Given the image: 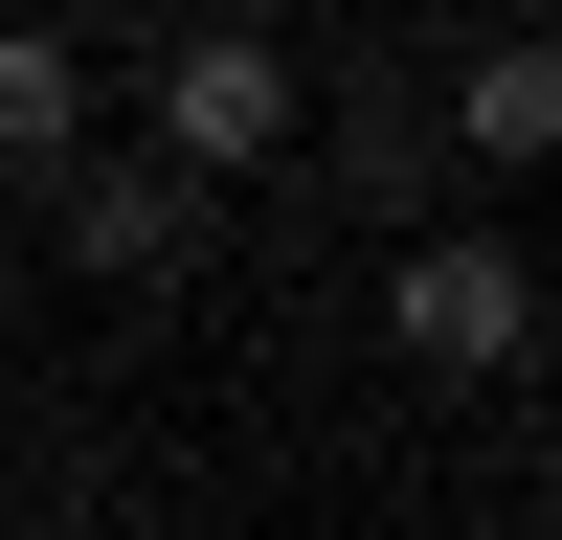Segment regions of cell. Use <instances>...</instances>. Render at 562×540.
<instances>
[{"instance_id":"obj_1","label":"cell","mask_w":562,"mask_h":540,"mask_svg":"<svg viewBox=\"0 0 562 540\" xmlns=\"http://www.w3.org/2000/svg\"><path fill=\"white\" fill-rule=\"evenodd\" d=\"M293 113H315V90H293V45H270V23H180V45H158V90H135V158L225 203V180L293 158Z\"/></svg>"},{"instance_id":"obj_2","label":"cell","mask_w":562,"mask_h":540,"mask_svg":"<svg viewBox=\"0 0 562 540\" xmlns=\"http://www.w3.org/2000/svg\"><path fill=\"white\" fill-rule=\"evenodd\" d=\"M383 338L428 360V383H518V338H540L518 225H405V248H383Z\"/></svg>"},{"instance_id":"obj_3","label":"cell","mask_w":562,"mask_h":540,"mask_svg":"<svg viewBox=\"0 0 562 540\" xmlns=\"http://www.w3.org/2000/svg\"><path fill=\"white\" fill-rule=\"evenodd\" d=\"M45 203H68V270H113V293H180V270H203V180H158L135 135H113V158H68Z\"/></svg>"},{"instance_id":"obj_4","label":"cell","mask_w":562,"mask_h":540,"mask_svg":"<svg viewBox=\"0 0 562 540\" xmlns=\"http://www.w3.org/2000/svg\"><path fill=\"white\" fill-rule=\"evenodd\" d=\"M68 158H113V90H90V45L45 23H0V180H68Z\"/></svg>"},{"instance_id":"obj_5","label":"cell","mask_w":562,"mask_h":540,"mask_svg":"<svg viewBox=\"0 0 562 540\" xmlns=\"http://www.w3.org/2000/svg\"><path fill=\"white\" fill-rule=\"evenodd\" d=\"M293 158L338 180V203L383 225V248L428 225V180H450V158H428V90H338V113H293Z\"/></svg>"},{"instance_id":"obj_6","label":"cell","mask_w":562,"mask_h":540,"mask_svg":"<svg viewBox=\"0 0 562 540\" xmlns=\"http://www.w3.org/2000/svg\"><path fill=\"white\" fill-rule=\"evenodd\" d=\"M428 158H473V180H540L562 158V45L540 23H495L473 68H450V135H428Z\"/></svg>"}]
</instances>
